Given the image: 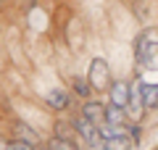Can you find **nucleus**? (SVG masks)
<instances>
[{"label": "nucleus", "mask_w": 158, "mask_h": 150, "mask_svg": "<svg viewBox=\"0 0 158 150\" xmlns=\"http://www.w3.org/2000/svg\"><path fill=\"white\" fill-rule=\"evenodd\" d=\"M135 56H137V63L142 69L158 71V32L156 29H145L135 40Z\"/></svg>", "instance_id": "nucleus-1"}, {"label": "nucleus", "mask_w": 158, "mask_h": 150, "mask_svg": "<svg viewBox=\"0 0 158 150\" xmlns=\"http://www.w3.org/2000/svg\"><path fill=\"white\" fill-rule=\"evenodd\" d=\"M87 82L92 84V90H106V87H111V71H108V63L103 61V58H95V61L90 63Z\"/></svg>", "instance_id": "nucleus-2"}, {"label": "nucleus", "mask_w": 158, "mask_h": 150, "mask_svg": "<svg viewBox=\"0 0 158 150\" xmlns=\"http://www.w3.org/2000/svg\"><path fill=\"white\" fill-rule=\"evenodd\" d=\"M145 103H142V82H132V92H129V106H127V113H129L132 121H142L145 116Z\"/></svg>", "instance_id": "nucleus-3"}, {"label": "nucleus", "mask_w": 158, "mask_h": 150, "mask_svg": "<svg viewBox=\"0 0 158 150\" xmlns=\"http://www.w3.org/2000/svg\"><path fill=\"white\" fill-rule=\"evenodd\" d=\"M129 92H132V82H127V79L111 82V87H108V100H111L113 106H118V108H127L129 106Z\"/></svg>", "instance_id": "nucleus-4"}, {"label": "nucleus", "mask_w": 158, "mask_h": 150, "mask_svg": "<svg viewBox=\"0 0 158 150\" xmlns=\"http://www.w3.org/2000/svg\"><path fill=\"white\" fill-rule=\"evenodd\" d=\"M45 103L53 108V111H66L69 103H71V98H69V92L63 87H53L50 92L45 95Z\"/></svg>", "instance_id": "nucleus-5"}, {"label": "nucleus", "mask_w": 158, "mask_h": 150, "mask_svg": "<svg viewBox=\"0 0 158 150\" xmlns=\"http://www.w3.org/2000/svg\"><path fill=\"white\" fill-rule=\"evenodd\" d=\"M82 116H87L90 121H95V124H103V121H106V106L98 103V100H90V98H87L85 106H82Z\"/></svg>", "instance_id": "nucleus-6"}, {"label": "nucleus", "mask_w": 158, "mask_h": 150, "mask_svg": "<svg viewBox=\"0 0 158 150\" xmlns=\"http://www.w3.org/2000/svg\"><path fill=\"white\" fill-rule=\"evenodd\" d=\"M74 132H77L79 137L87 142V140H92V137L98 134V124L90 121L87 116H79V119H74Z\"/></svg>", "instance_id": "nucleus-7"}, {"label": "nucleus", "mask_w": 158, "mask_h": 150, "mask_svg": "<svg viewBox=\"0 0 158 150\" xmlns=\"http://www.w3.org/2000/svg\"><path fill=\"white\" fill-rule=\"evenodd\" d=\"M127 119H129L127 108H118V106H113V103H108V106H106V121L108 124H113V127H129Z\"/></svg>", "instance_id": "nucleus-8"}, {"label": "nucleus", "mask_w": 158, "mask_h": 150, "mask_svg": "<svg viewBox=\"0 0 158 150\" xmlns=\"http://www.w3.org/2000/svg\"><path fill=\"white\" fill-rule=\"evenodd\" d=\"M103 145H106V150H132V137H127L124 132H118L113 137H106Z\"/></svg>", "instance_id": "nucleus-9"}, {"label": "nucleus", "mask_w": 158, "mask_h": 150, "mask_svg": "<svg viewBox=\"0 0 158 150\" xmlns=\"http://www.w3.org/2000/svg\"><path fill=\"white\" fill-rule=\"evenodd\" d=\"M13 129H16V140H27V142H32V145H37V142H40V134L34 132V129L29 127V124L19 121Z\"/></svg>", "instance_id": "nucleus-10"}, {"label": "nucleus", "mask_w": 158, "mask_h": 150, "mask_svg": "<svg viewBox=\"0 0 158 150\" xmlns=\"http://www.w3.org/2000/svg\"><path fill=\"white\" fill-rule=\"evenodd\" d=\"M142 103L145 108H158V84H142Z\"/></svg>", "instance_id": "nucleus-11"}, {"label": "nucleus", "mask_w": 158, "mask_h": 150, "mask_svg": "<svg viewBox=\"0 0 158 150\" xmlns=\"http://www.w3.org/2000/svg\"><path fill=\"white\" fill-rule=\"evenodd\" d=\"M53 129H56V137H61V140H74V124H63V121H56L53 124Z\"/></svg>", "instance_id": "nucleus-12"}, {"label": "nucleus", "mask_w": 158, "mask_h": 150, "mask_svg": "<svg viewBox=\"0 0 158 150\" xmlns=\"http://www.w3.org/2000/svg\"><path fill=\"white\" fill-rule=\"evenodd\" d=\"M74 92H77L82 100H87V98H90V92H92V84L87 82V79L77 77V79H74Z\"/></svg>", "instance_id": "nucleus-13"}, {"label": "nucleus", "mask_w": 158, "mask_h": 150, "mask_svg": "<svg viewBox=\"0 0 158 150\" xmlns=\"http://www.w3.org/2000/svg\"><path fill=\"white\" fill-rule=\"evenodd\" d=\"M48 150H77L74 148V140H61V137H53L48 142Z\"/></svg>", "instance_id": "nucleus-14"}, {"label": "nucleus", "mask_w": 158, "mask_h": 150, "mask_svg": "<svg viewBox=\"0 0 158 150\" xmlns=\"http://www.w3.org/2000/svg\"><path fill=\"white\" fill-rule=\"evenodd\" d=\"M85 150H106V145H103V137H100V134H95L92 140H87V142H85Z\"/></svg>", "instance_id": "nucleus-15"}, {"label": "nucleus", "mask_w": 158, "mask_h": 150, "mask_svg": "<svg viewBox=\"0 0 158 150\" xmlns=\"http://www.w3.org/2000/svg\"><path fill=\"white\" fill-rule=\"evenodd\" d=\"M11 150H34V145L27 140H11Z\"/></svg>", "instance_id": "nucleus-16"}, {"label": "nucleus", "mask_w": 158, "mask_h": 150, "mask_svg": "<svg viewBox=\"0 0 158 150\" xmlns=\"http://www.w3.org/2000/svg\"><path fill=\"white\" fill-rule=\"evenodd\" d=\"M0 150H11V140H3V137H0Z\"/></svg>", "instance_id": "nucleus-17"}, {"label": "nucleus", "mask_w": 158, "mask_h": 150, "mask_svg": "<svg viewBox=\"0 0 158 150\" xmlns=\"http://www.w3.org/2000/svg\"><path fill=\"white\" fill-rule=\"evenodd\" d=\"M0 3H6V0H0Z\"/></svg>", "instance_id": "nucleus-18"}, {"label": "nucleus", "mask_w": 158, "mask_h": 150, "mask_svg": "<svg viewBox=\"0 0 158 150\" xmlns=\"http://www.w3.org/2000/svg\"><path fill=\"white\" fill-rule=\"evenodd\" d=\"M45 150H48V148H45Z\"/></svg>", "instance_id": "nucleus-19"}]
</instances>
